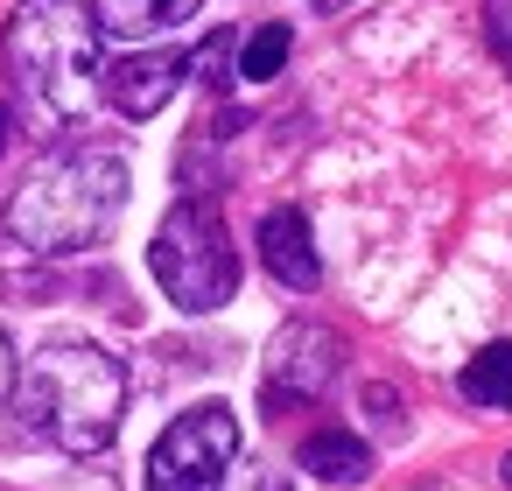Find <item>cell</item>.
<instances>
[{
  "mask_svg": "<svg viewBox=\"0 0 512 491\" xmlns=\"http://www.w3.org/2000/svg\"><path fill=\"white\" fill-rule=\"evenodd\" d=\"M127 211V162L113 148L43 155L8 197V239L29 253H85Z\"/></svg>",
  "mask_w": 512,
  "mask_h": 491,
  "instance_id": "cell-1",
  "label": "cell"
},
{
  "mask_svg": "<svg viewBox=\"0 0 512 491\" xmlns=\"http://www.w3.org/2000/svg\"><path fill=\"white\" fill-rule=\"evenodd\" d=\"M15 407L29 435L64 456H99L127 414V365L99 344H43L15 379Z\"/></svg>",
  "mask_w": 512,
  "mask_h": 491,
  "instance_id": "cell-2",
  "label": "cell"
},
{
  "mask_svg": "<svg viewBox=\"0 0 512 491\" xmlns=\"http://www.w3.org/2000/svg\"><path fill=\"white\" fill-rule=\"evenodd\" d=\"M8 71L43 127L78 120L99 99V29L78 0H22L8 15Z\"/></svg>",
  "mask_w": 512,
  "mask_h": 491,
  "instance_id": "cell-3",
  "label": "cell"
},
{
  "mask_svg": "<svg viewBox=\"0 0 512 491\" xmlns=\"http://www.w3.org/2000/svg\"><path fill=\"white\" fill-rule=\"evenodd\" d=\"M148 267L162 281V295L190 316H211L239 295V246L218 218L211 197H183L162 225H155V246H148Z\"/></svg>",
  "mask_w": 512,
  "mask_h": 491,
  "instance_id": "cell-4",
  "label": "cell"
},
{
  "mask_svg": "<svg viewBox=\"0 0 512 491\" xmlns=\"http://www.w3.org/2000/svg\"><path fill=\"white\" fill-rule=\"evenodd\" d=\"M239 456V414L225 400H204L162 428L148 449V491H225Z\"/></svg>",
  "mask_w": 512,
  "mask_h": 491,
  "instance_id": "cell-5",
  "label": "cell"
},
{
  "mask_svg": "<svg viewBox=\"0 0 512 491\" xmlns=\"http://www.w3.org/2000/svg\"><path fill=\"white\" fill-rule=\"evenodd\" d=\"M344 365V337L330 323H288L267 351V407H302L316 400Z\"/></svg>",
  "mask_w": 512,
  "mask_h": 491,
  "instance_id": "cell-6",
  "label": "cell"
},
{
  "mask_svg": "<svg viewBox=\"0 0 512 491\" xmlns=\"http://www.w3.org/2000/svg\"><path fill=\"white\" fill-rule=\"evenodd\" d=\"M183 78H190V71H183V50H141V57H120L113 71H99V92H106L127 120H155V113L176 99Z\"/></svg>",
  "mask_w": 512,
  "mask_h": 491,
  "instance_id": "cell-7",
  "label": "cell"
},
{
  "mask_svg": "<svg viewBox=\"0 0 512 491\" xmlns=\"http://www.w3.org/2000/svg\"><path fill=\"white\" fill-rule=\"evenodd\" d=\"M260 267L281 288H295V295H309L323 281V260H316V239H309V218L302 211H267L260 218Z\"/></svg>",
  "mask_w": 512,
  "mask_h": 491,
  "instance_id": "cell-8",
  "label": "cell"
},
{
  "mask_svg": "<svg viewBox=\"0 0 512 491\" xmlns=\"http://www.w3.org/2000/svg\"><path fill=\"white\" fill-rule=\"evenodd\" d=\"M183 15H197V0H92V29L120 36V43H141V36H155Z\"/></svg>",
  "mask_w": 512,
  "mask_h": 491,
  "instance_id": "cell-9",
  "label": "cell"
},
{
  "mask_svg": "<svg viewBox=\"0 0 512 491\" xmlns=\"http://www.w3.org/2000/svg\"><path fill=\"white\" fill-rule=\"evenodd\" d=\"M302 470L323 477V484H365L372 477V449L358 435H344V428H316L302 442Z\"/></svg>",
  "mask_w": 512,
  "mask_h": 491,
  "instance_id": "cell-10",
  "label": "cell"
},
{
  "mask_svg": "<svg viewBox=\"0 0 512 491\" xmlns=\"http://www.w3.org/2000/svg\"><path fill=\"white\" fill-rule=\"evenodd\" d=\"M456 393H463L470 407H512V344H484V351L463 365Z\"/></svg>",
  "mask_w": 512,
  "mask_h": 491,
  "instance_id": "cell-11",
  "label": "cell"
},
{
  "mask_svg": "<svg viewBox=\"0 0 512 491\" xmlns=\"http://www.w3.org/2000/svg\"><path fill=\"white\" fill-rule=\"evenodd\" d=\"M288 50H295L288 22H267V29H260V36H246V50H239V78H246V85H267V78L288 64Z\"/></svg>",
  "mask_w": 512,
  "mask_h": 491,
  "instance_id": "cell-12",
  "label": "cell"
},
{
  "mask_svg": "<svg viewBox=\"0 0 512 491\" xmlns=\"http://www.w3.org/2000/svg\"><path fill=\"white\" fill-rule=\"evenodd\" d=\"M183 71H190V78H204V85H232V29L204 36V43L183 57Z\"/></svg>",
  "mask_w": 512,
  "mask_h": 491,
  "instance_id": "cell-13",
  "label": "cell"
},
{
  "mask_svg": "<svg viewBox=\"0 0 512 491\" xmlns=\"http://www.w3.org/2000/svg\"><path fill=\"white\" fill-rule=\"evenodd\" d=\"M8 393H15V344L0 330V407H8Z\"/></svg>",
  "mask_w": 512,
  "mask_h": 491,
  "instance_id": "cell-14",
  "label": "cell"
},
{
  "mask_svg": "<svg viewBox=\"0 0 512 491\" xmlns=\"http://www.w3.org/2000/svg\"><path fill=\"white\" fill-rule=\"evenodd\" d=\"M309 8H316V15H337V8H351V0H309Z\"/></svg>",
  "mask_w": 512,
  "mask_h": 491,
  "instance_id": "cell-15",
  "label": "cell"
},
{
  "mask_svg": "<svg viewBox=\"0 0 512 491\" xmlns=\"http://www.w3.org/2000/svg\"><path fill=\"white\" fill-rule=\"evenodd\" d=\"M0 155H8V106H0Z\"/></svg>",
  "mask_w": 512,
  "mask_h": 491,
  "instance_id": "cell-16",
  "label": "cell"
},
{
  "mask_svg": "<svg viewBox=\"0 0 512 491\" xmlns=\"http://www.w3.org/2000/svg\"><path fill=\"white\" fill-rule=\"evenodd\" d=\"M505 484H512V456H505Z\"/></svg>",
  "mask_w": 512,
  "mask_h": 491,
  "instance_id": "cell-17",
  "label": "cell"
}]
</instances>
